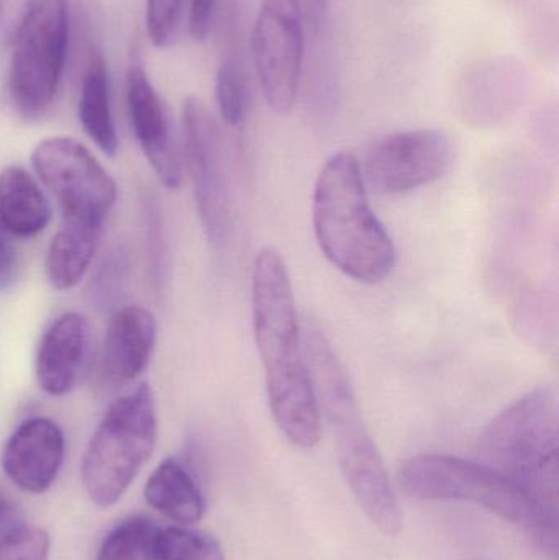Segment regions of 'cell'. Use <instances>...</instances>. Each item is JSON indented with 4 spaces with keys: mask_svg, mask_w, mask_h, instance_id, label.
<instances>
[{
    "mask_svg": "<svg viewBox=\"0 0 559 560\" xmlns=\"http://www.w3.org/2000/svg\"><path fill=\"white\" fill-rule=\"evenodd\" d=\"M154 560H225V556L213 536L174 526L161 529Z\"/></svg>",
    "mask_w": 559,
    "mask_h": 560,
    "instance_id": "obj_22",
    "label": "cell"
},
{
    "mask_svg": "<svg viewBox=\"0 0 559 560\" xmlns=\"http://www.w3.org/2000/svg\"><path fill=\"white\" fill-rule=\"evenodd\" d=\"M38 0H0V42L12 46Z\"/></svg>",
    "mask_w": 559,
    "mask_h": 560,
    "instance_id": "obj_26",
    "label": "cell"
},
{
    "mask_svg": "<svg viewBox=\"0 0 559 560\" xmlns=\"http://www.w3.org/2000/svg\"><path fill=\"white\" fill-rule=\"evenodd\" d=\"M158 338L153 313L143 306H121L110 316L105 329L102 365L110 381H135L150 364Z\"/></svg>",
    "mask_w": 559,
    "mask_h": 560,
    "instance_id": "obj_15",
    "label": "cell"
},
{
    "mask_svg": "<svg viewBox=\"0 0 559 560\" xmlns=\"http://www.w3.org/2000/svg\"><path fill=\"white\" fill-rule=\"evenodd\" d=\"M104 225L62 222L46 253V278L53 289L69 290L78 285L94 261Z\"/></svg>",
    "mask_w": 559,
    "mask_h": 560,
    "instance_id": "obj_18",
    "label": "cell"
},
{
    "mask_svg": "<svg viewBox=\"0 0 559 560\" xmlns=\"http://www.w3.org/2000/svg\"><path fill=\"white\" fill-rule=\"evenodd\" d=\"M127 101L135 137L151 170L167 189H177L184 171L170 120L147 72L137 65L128 69Z\"/></svg>",
    "mask_w": 559,
    "mask_h": 560,
    "instance_id": "obj_12",
    "label": "cell"
},
{
    "mask_svg": "<svg viewBox=\"0 0 559 560\" xmlns=\"http://www.w3.org/2000/svg\"><path fill=\"white\" fill-rule=\"evenodd\" d=\"M315 238L348 278L377 283L396 266V246L368 200L360 161L347 151L322 167L312 203Z\"/></svg>",
    "mask_w": 559,
    "mask_h": 560,
    "instance_id": "obj_3",
    "label": "cell"
},
{
    "mask_svg": "<svg viewBox=\"0 0 559 560\" xmlns=\"http://www.w3.org/2000/svg\"><path fill=\"white\" fill-rule=\"evenodd\" d=\"M302 351L351 493L381 533L396 536L403 528V512L383 457L364 424L347 369L327 336L308 319L302 325Z\"/></svg>",
    "mask_w": 559,
    "mask_h": 560,
    "instance_id": "obj_2",
    "label": "cell"
},
{
    "mask_svg": "<svg viewBox=\"0 0 559 560\" xmlns=\"http://www.w3.org/2000/svg\"><path fill=\"white\" fill-rule=\"evenodd\" d=\"M184 154L193 179L197 212L213 245L225 243L230 232V192L222 138L210 112L199 98L184 102Z\"/></svg>",
    "mask_w": 559,
    "mask_h": 560,
    "instance_id": "obj_9",
    "label": "cell"
},
{
    "mask_svg": "<svg viewBox=\"0 0 559 560\" xmlns=\"http://www.w3.org/2000/svg\"><path fill=\"white\" fill-rule=\"evenodd\" d=\"M65 450V433L56 421L30 418L7 441L2 467L10 482L23 492L38 495L55 483Z\"/></svg>",
    "mask_w": 559,
    "mask_h": 560,
    "instance_id": "obj_13",
    "label": "cell"
},
{
    "mask_svg": "<svg viewBox=\"0 0 559 560\" xmlns=\"http://www.w3.org/2000/svg\"><path fill=\"white\" fill-rule=\"evenodd\" d=\"M156 438L154 395L143 382L108 407L85 447L81 474L89 499L102 509L115 505L150 459Z\"/></svg>",
    "mask_w": 559,
    "mask_h": 560,
    "instance_id": "obj_6",
    "label": "cell"
},
{
    "mask_svg": "<svg viewBox=\"0 0 559 560\" xmlns=\"http://www.w3.org/2000/svg\"><path fill=\"white\" fill-rule=\"evenodd\" d=\"M49 536L36 526H16L0 539V560H48Z\"/></svg>",
    "mask_w": 559,
    "mask_h": 560,
    "instance_id": "obj_25",
    "label": "cell"
},
{
    "mask_svg": "<svg viewBox=\"0 0 559 560\" xmlns=\"http://www.w3.org/2000/svg\"><path fill=\"white\" fill-rule=\"evenodd\" d=\"M19 272V255H16L13 236L0 225V292H7L13 285Z\"/></svg>",
    "mask_w": 559,
    "mask_h": 560,
    "instance_id": "obj_29",
    "label": "cell"
},
{
    "mask_svg": "<svg viewBox=\"0 0 559 560\" xmlns=\"http://www.w3.org/2000/svg\"><path fill=\"white\" fill-rule=\"evenodd\" d=\"M452 161L445 131L423 128L391 135L368 154L363 176L380 194H404L439 179Z\"/></svg>",
    "mask_w": 559,
    "mask_h": 560,
    "instance_id": "obj_10",
    "label": "cell"
},
{
    "mask_svg": "<svg viewBox=\"0 0 559 560\" xmlns=\"http://www.w3.org/2000/svg\"><path fill=\"white\" fill-rule=\"evenodd\" d=\"M161 529L147 516L125 520L108 533L97 560H154Z\"/></svg>",
    "mask_w": 559,
    "mask_h": 560,
    "instance_id": "obj_21",
    "label": "cell"
},
{
    "mask_svg": "<svg viewBox=\"0 0 559 560\" xmlns=\"http://www.w3.org/2000/svg\"><path fill=\"white\" fill-rule=\"evenodd\" d=\"M397 482L414 499L458 500L482 506L521 526L548 558L557 560L558 515L547 512L521 487L485 464L423 454L400 466Z\"/></svg>",
    "mask_w": 559,
    "mask_h": 560,
    "instance_id": "obj_5",
    "label": "cell"
},
{
    "mask_svg": "<svg viewBox=\"0 0 559 560\" xmlns=\"http://www.w3.org/2000/svg\"><path fill=\"white\" fill-rule=\"evenodd\" d=\"M216 97L222 120L229 127L242 125L246 112L245 75L233 56L223 59L217 71Z\"/></svg>",
    "mask_w": 559,
    "mask_h": 560,
    "instance_id": "obj_23",
    "label": "cell"
},
{
    "mask_svg": "<svg viewBox=\"0 0 559 560\" xmlns=\"http://www.w3.org/2000/svg\"><path fill=\"white\" fill-rule=\"evenodd\" d=\"M219 0H189V30L194 38L203 42L212 32Z\"/></svg>",
    "mask_w": 559,
    "mask_h": 560,
    "instance_id": "obj_27",
    "label": "cell"
},
{
    "mask_svg": "<svg viewBox=\"0 0 559 560\" xmlns=\"http://www.w3.org/2000/svg\"><path fill=\"white\" fill-rule=\"evenodd\" d=\"M51 222V206L32 174L20 166L0 173V225L13 238H33Z\"/></svg>",
    "mask_w": 559,
    "mask_h": 560,
    "instance_id": "obj_17",
    "label": "cell"
},
{
    "mask_svg": "<svg viewBox=\"0 0 559 560\" xmlns=\"http://www.w3.org/2000/svg\"><path fill=\"white\" fill-rule=\"evenodd\" d=\"M144 499L154 510L180 523L194 525L206 512L202 492L180 460L167 457L154 469L144 487Z\"/></svg>",
    "mask_w": 559,
    "mask_h": 560,
    "instance_id": "obj_19",
    "label": "cell"
},
{
    "mask_svg": "<svg viewBox=\"0 0 559 560\" xmlns=\"http://www.w3.org/2000/svg\"><path fill=\"white\" fill-rule=\"evenodd\" d=\"M79 120L98 150L114 158L118 153V135L110 107L107 65L101 51L94 49L88 58L79 97Z\"/></svg>",
    "mask_w": 559,
    "mask_h": 560,
    "instance_id": "obj_20",
    "label": "cell"
},
{
    "mask_svg": "<svg viewBox=\"0 0 559 560\" xmlns=\"http://www.w3.org/2000/svg\"><path fill=\"white\" fill-rule=\"evenodd\" d=\"M12 46L10 98L22 117L35 120L51 107L65 74L69 46L68 2L42 0L36 3Z\"/></svg>",
    "mask_w": 559,
    "mask_h": 560,
    "instance_id": "obj_7",
    "label": "cell"
},
{
    "mask_svg": "<svg viewBox=\"0 0 559 560\" xmlns=\"http://www.w3.org/2000/svg\"><path fill=\"white\" fill-rule=\"evenodd\" d=\"M91 342V323L82 313H62L48 326L35 361L36 382L46 395L65 397L78 387Z\"/></svg>",
    "mask_w": 559,
    "mask_h": 560,
    "instance_id": "obj_14",
    "label": "cell"
},
{
    "mask_svg": "<svg viewBox=\"0 0 559 560\" xmlns=\"http://www.w3.org/2000/svg\"><path fill=\"white\" fill-rule=\"evenodd\" d=\"M263 9L275 10V12L284 13V15L295 16V0H265Z\"/></svg>",
    "mask_w": 559,
    "mask_h": 560,
    "instance_id": "obj_31",
    "label": "cell"
},
{
    "mask_svg": "<svg viewBox=\"0 0 559 560\" xmlns=\"http://www.w3.org/2000/svg\"><path fill=\"white\" fill-rule=\"evenodd\" d=\"M32 166L55 196L62 222L104 225L117 202V184L81 141L69 137L39 141Z\"/></svg>",
    "mask_w": 559,
    "mask_h": 560,
    "instance_id": "obj_8",
    "label": "cell"
},
{
    "mask_svg": "<svg viewBox=\"0 0 559 560\" xmlns=\"http://www.w3.org/2000/svg\"><path fill=\"white\" fill-rule=\"evenodd\" d=\"M304 42L295 16L261 9L253 30V56L263 95L276 114H289L294 107Z\"/></svg>",
    "mask_w": 559,
    "mask_h": 560,
    "instance_id": "obj_11",
    "label": "cell"
},
{
    "mask_svg": "<svg viewBox=\"0 0 559 560\" xmlns=\"http://www.w3.org/2000/svg\"><path fill=\"white\" fill-rule=\"evenodd\" d=\"M527 69L512 58H491L466 69L459 81V95L466 110L494 115L509 108L522 95Z\"/></svg>",
    "mask_w": 559,
    "mask_h": 560,
    "instance_id": "obj_16",
    "label": "cell"
},
{
    "mask_svg": "<svg viewBox=\"0 0 559 560\" xmlns=\"http://www.w3.org/2000/svg\"><path fill=\"white\" fill-rule=\"evenodd\" d=\"M253 332L265 368L269 410L294 446L308 450L321 440L322 413L302 351L294 290L284 259L261 249L253 266Z\"/></svg>",
    "mask_w": 559,
    "mask_h": 560,
    "instance_id": "obj_1",
    "label": "cell"
},
{
    "mask_svg": "<svg viewBox=\"0 0 559 560\" xmlns=\"http://www.w3.org/2000/svg\"><path fill=\"white\" fill-rule=\"evenodd\" d=\"M330 0H295V16L304 30L305 36H315L321 32L327 16Z\"/></svg>",
    "mask_w": 559,
    "mask_h": 560,
    "instance_id": "obj_28",
    "label": "cell"
},
{
    "mask_svg": "<svg viewBox=\"0 0 559 560\" xmlns=\"http://www.w3.org/2000/svg\"><path fill=\"white\" fill-rule=\"evenodd\" d=\"M183 9L184 0H148V36L156 48H170L176 42Z\"/></svg>",
    "mask_w": 559,
    "mask_h": 560,
    "instance_id": "obj_24",
    "label": "cell"
},
{
    "mask_svg": "<svg viewBox=\"0 0 559 560\" xmlns=\"http://www.w3.org/2000/svg\"><path fill=\"white\" fill-rule=\"evenodd\" d=\"M19 510L13 505L12 500L5 495L2 489H0V539L7 535V533L15 529L20 526Z\"/></svg>",
    "mask_w": 559,
    "mask_h": 560,
    "instance_id": "obj_30",
    "label": "cell"
},
{
    "mask_svg": "<svg viewBox=\"0 0 559 560\" xmlns=\"http://www.w3.org/2000/svg\"><path fill=\"white\" fill-rule=\"evenodd\" d=\"M478 454L481 464L558 515L559 415L555 388L537 387L502 411L479 438Z\"/></svg>",
    "mask_w": 559,
    "mask_h": 560,
    "instance_id": "obj_4",
    "label": "cell"
}]
</instances>
